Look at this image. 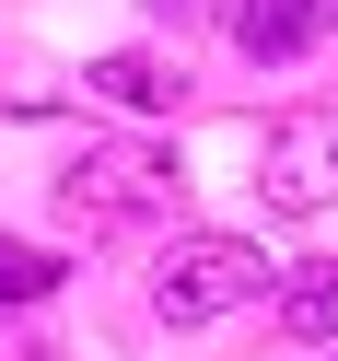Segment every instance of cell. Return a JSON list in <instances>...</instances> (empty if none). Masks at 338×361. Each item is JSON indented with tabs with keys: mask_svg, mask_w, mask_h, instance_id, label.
I'll return each instance as SVG.
<instances>
[{
	"mask_svg": "<svg viewBox=\"0 0 338 361\" xmlns=\"http://www.w3.org/2000/svg\"><path fill=\"white\" fill-rule=\"evenodd\" d=\"M59 280H71V268H59L47 245H24V233H0V314H24V303H47Z\"/></svg>",
	"mask_w": 338,
	"mask_h": 361,
	"instance_id": "6",
	"label": "cell"
},
{
	"mask_svg": "<svg viewBox=\"0 0 338 361\" xmlns=\"http://www.w3.org/2000/svg\"><path fill=\"white\" fill-rule=\"evenodd\" d=\"M257 198L268 210H338V105H291L257 152Z\"/></svg>",
	"mask_w": 338,
	"mask_h": 361,
	"instance_id": "3",
	"label": "cell"
},
{
	"mask_svg": "<svg viewBox=\"0 0 338 361\" xmlns=\"http://www.w3.org/2000/svg\"><path fill=\"white\" fill-rule=\"evenodd\" d=\"M59 210H71L82 233H140V221H175V210H187V164H175V152H152V140H105V152H82V164L59 175Z\"/></svg>",
	"mask_w": 338,
	"mask_h": 361,
	"instance_id": "1",
	"label": "cell"
},
{
	"mask_svg": "<svg viewBox=\"0 0 338 361\" xmlns=\"http://www.w3.org/2000/svg\"><path fill=\"white\" fill-rule=\"evenodd\" d=\"M327 24H338V0H327Z\"/></svg>",
	"mask_w": 338,
	"mask_h": 361,
	"instance_id": "9",
	"label": "cell"
},
{
	"mask_svg": "<svg viewBox=\"0 0 338 361\" xmlns=\"http://www.w3.org/2000/svg\"><path fill=\"white\" fill-rule=\"evenodd\" d=\"M152 12H164V24H187V12H198V0H152Z\"/></svg>",
	"mask_w": 338,
	"mask_h": 361,
	"instance_id": "8",
	"label": "cell"
},
{
	"mask_svg": "<svg viewBox=\"0 0 338 361\" xmlns=\"http://www.w3.org/2000/svg\"><path fill=\"white\" fill-rule=\"evenodd\" d=\"M82 82H94L105 105H128V117H164V105L187 94V71H164V59H152V47H117V59H94V71H82Z\"/></svg>",
	"mask_w": 338,
	"mask_h": 361,
	"instance_id": "4",
	"label": "cell"
},
{
	"mask_svg": "<svg viewBox=\"0 0 338 361\" xmlns=\"http://www.w3.org/2000/svg\"><path fill=\"white\" fill-rule=\"evenodd\" d=\"M315 24H327V0H234V47L245 59H291Z\"/></svg>",
	"mask_w": 338,
	"mask_h": 361,
	"instance_id": "5",
	"label": "cell"
},
{
	"mask_svg": "<svg viewBox=\"0 0 338 361\" xmlns=\"http://www.w3.org/2000/svg\"><path fill=\"white\" fill-rule=\"evenodd\" d=\"M245 303H268V257L257 245H234V233L164 245V268H152V314L164 326H210V314H245Z\"/></svg>",
	"mask_w": 338,
	"mask_h": 361,
	"instance_id": "2",
	"label": "cell"
},
{
	"mask_svg": "<svg viewBox=\"0 0 338 361\" xmlns=\"http://www.w3.org/2000/svg\"><path fill=\"white\" fill-rule=\"evenodd\" d=\"M280 326H291V338H327V326H338V268H291Z\"/></svg>",
	"mask_w": 338,
	"mask_h": 361,
	"instance_id": "7",
	"label": "cell"
}]
</instances>
